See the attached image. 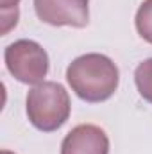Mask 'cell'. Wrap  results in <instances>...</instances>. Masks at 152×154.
Listing matches in <instances>:
<instances>
[{"label":"cell","mask_w":152,"mask_h":154,"mask_svg":"<svg viewBox=\"0 0 152 154\" xmlns=\"http://www.w3.org/2000/svg\"><path fill=\"white\" fill-rule=\"evenodd\" d=\"M5 66L11 75L23 84H39L48 72L45 48L31 39H18L5 48Z\"/></svg>","instance_id":"obj_3"},{"label":"cell","mask_w":152,"mask_h":154,"mask_svg":"<svg viewBox=\"0 0 152 154\" xmlns=\"http://www.w3.org/2000/svg\"><path fill=\"white\" fill-rule=\"evenodd\" d=\"M66 79L79 99L86 102H104L118 88V68L104 54H84L74 59Z\"/></svg>","instance_id":"obj_1"},{"label":"cell","mask_w":152,"mask_h":154,"mask_svg":"<svg viewBox=\"0 0 152 154\" xmlns=\"http://www.w3.org/2000/svg\"><path fill=\"white\" fill-rule=\"evenodd\" d=\"M0 154H13V152H9V151H5V149H4V151H2Z\"/></svg>","instance_id":"obj_10"},{"label":"cell","mask_w":152,"mask_h":154,"mask_svg":"<svg viewBox=\"0 0 152 154\" xmlns=\"http://www.w3.org/2000/svg\"><path fill=\"white\" fill-rule=\"evenodd\" d=\"M109 138L99 125L81 124L63 140L61 154H108Z\"/></svg>","instance_id":"obj_5"},{"label":"cell","mask_w":152,"mask_h":154,"mask_svg":"<svg viewBox=\"0 0 152 154\" xmlns=\"http://www.w3.org/2000/svg\"><path fill=\"white\" fill-rule=\"evenodd\" d=\"M18 22V7L14 9H2V34H7L11 27Z\"/></svg>","instance_id":"obj_8"},{"label":"cell","mask_w":152,"mask_h":154,"mask_svg":"<svg viewBox=\"0 0 152 154\" xmlns=\"http://www.w3.org/2000/svg\"><path fill=\"white\" fill-rule=\"evenodd\" d=\"M20 0H0V7L2 9H14L18 5Z\"/></svg>","instance_id":"obj_9"},{"label":"cell","mask_w":152,"mask_h":154,"mask_svg":"<svg viewBox=\"0 0 152 154\" xmlns=\"http://www.w3.org/2000/svg\"><path fill=\"white\" fill-rule=\"evenodd\" d=\"M34 9L41 22L48 25L86 27L90 20L88 0H34Z\"/></svg>","instance_id":"obj_4"},{"label":"cell","mask_w":152,"mask_h":154,"mask_svg":"<svg viewBox=\"0 0 152 154\" xmlns=\"http://www.w3.org/2000/svg\"><path fill=\"white\" fill-rule=\"evenodd\" d=\"M134 81H136V88L140 95L152 104V57L138 65L134 72Z\"/></svg>","instance_id":"obj_6"},{"label":"cell","mask_w":152,"mask_h":154,"mask_svg":"<svg viewBox=\"0 0 152 154\" xmlns=\"http://www.w3.org/2000/svg\"><path fill=\"white\" fill-rule=\"evenodd\" d=\"M27 116L39 131H57L70 116V97L65 86L54 81L36 84L27 95Z\"/></svg>","instance_id":"obj_2"},{"label":"cell","mask_w":152,"mask_h":154,"mask_svg":"<svg viewBox=\"0 0 152 154\" xmlns=\"http://www.w3.org/2000/svg\"><path fill=\"white\" fill-rule=\"evenodd\" d=\"M136 31L145 41L152 43V0H145L136 13Z\"/></svg>","instance_id":"obj_7"}]
</instances>
